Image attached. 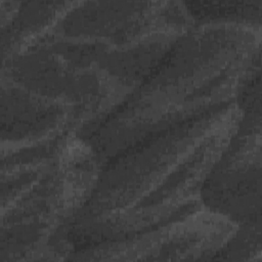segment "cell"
Listing matches in <instances>:
<instances>
[{
  "mask_svg": "<svg viewBox=\"0 0 262 262\" xmlns=\"http://www.w3.org/2000/svg\"><path fill=\"white\" fill-rule=\"evenodd\" d=\"M241 118V108L225 101L146 133L133 142L138 147H125L130 154L98 171L77 213L107 224L113 233L139 231L170 218L200 200L202 185Z\"/></svg>",
  "mask_w": 262,
  "mask_h": 262,
  "instance_id": "1",
  "label": "cell"
}]
</instances>
